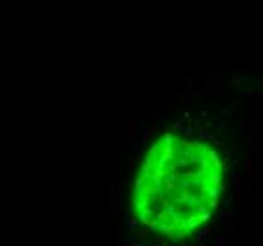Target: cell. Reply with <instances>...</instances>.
Here are the masks:
<instances>
[{
	"label": "cell",
	"instance_id": "1",
	"mask_svg": "<svg viewBox=\"0 0 263 246\" xmlns=\"http://www.w3.org/2000/svg\"><path fill=\"white\" fill-rule=\"evenodd\" d=\"M227 178V157L214 140L167 131L142 159L133 186V212L153 233L184 241L214 220Z\"/></svg>",
	"mask_w": 263,
	"mask_h": 246
}]
</instances>
